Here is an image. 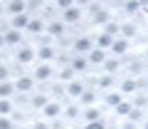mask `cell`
<instances>
[{"label":"cell","mask_w":148,"mask_h":129,"mask_svg":"<svg viewBox=\"0 0 148 129\" xmlns=\"http://www.w3.org/2000/svg\"><path fill=\"white\" fill-rule=\"evenodd\" d=\"M40 57H42V60H49V57H54L52 47H42V50H40Z\"/></svg>","instance_id":"ac0fdd59"},{"label":"cell","mask_w":148,"mask_h":129,"mask_svg":"<svg viewBox=\"0 0 148 129\" xmlns=\"http://www.w3.org/2000/svg\"><path fill=\"white\" fill-rule=\"evenodd\" d=\"M32 104H35V107H47V97H45V94H37L35 99H32Z\"/></svg>","instance_id":"9a60e30c"},{"label":"cell","mask_w":148,"mask_h":129,"mask_svg":"<svg viewBox=\"0 0 148 129\" xmlns=\"http://www.w3.org/2000/svg\"><path fill=\"white\" fill-rule=\"evenodd\" d=\"M0 129H12L10 127V119H0Z\"/></svg>","instance_id":"f1b7e54d"},{"label":"cell","mask_w":148,"mask_h":129,"mask_svg":"<svg viewBox=\"0 0 148 129\" xmlns=\"http://www.w3.org/2000/svg\"><path fill=\"white\" fill-rule=\"evenodd\" d=\"M133 87H136V82H133V80H126V82H123V92H131Z\"/></svg>","instance_id":"603a6c76"},{"label":"cell","mask_w":148,"mask_h":129,"mask_svg":"<svg viewBox=\"0 0 148 129\" xmlns=\"http://www.w3.org/2000/svg\"><path fill=\"white\" fill-rule=\"evenodd\" d=\"M111 47H114V52H119V55H121V52H126L128 42H126V40H119V42H114V45H111Z\"/></svg>","instance_id":"ba28073f"},{"label":"cell","mask_w":148,"mask_h":129,"mask_svg":"<svg viewBox=\"0 0 148 129\" xmlns=\"http://www.w3.org/2000/svg\"><path fill=\"white\" fill-rule=\"evenodd\" d=\"M128 117H131L133 122H138V119H141V112H138V109H131V114H128Z\"/></svg>","instance_id":"4316f807"},{"label":"cell","mask_w":148,"mask_h":129,"mask_svg":"<svg viewBox=\"0 0 148 129\" xmlns=\"http://www.w3.org/2000/svg\"><path fill=\"white\" fill-rule=\"evenodd\" d=\"M12 25L15 27H25V25H30V20H27V15H17L15 20H12Z\"/></svg>","instance_id":"8fae6325"},{"label":"cell","mask_w":148,"mask_h":129,"mask_svg":"<svg viewBox=\"0 0 148 129\" xmlns=\"http://www.w3.org/2000/svg\"><path fill=\"white\" fill-rule=\"evenodd\" d=\"M116 112H119V114H131V104H128V102H121V104L116 107Z\"/></svg>","instance_id":"2e32d148"},{"label":"cell","mask_w":148,"mask_h":129,"mask_svg":"<svg viewBox=\"0 0 148 129\" xmlns=\"http://www.w3.org/2000/svg\"><path fill=\"white\" fill-rule=\"evenodd\" d=\"M12 89H15V87H12L10 82H3V85H0V97H8V94H12Z\"/></svg>","instance_id":"9c48e42d"},{"label":"cell","mask_w":148,"mask_h":129,"mask_svg":"<svg viewBox=\"0 0 148 129\" xmlns=\"http://www.w3.org/2000/svg\"><path fill=\"white\" fill-rule=\"evenodd\" d=\"M106 20H109L106 12H96V22H106Z\"/></svg>","instance_id":"484cf974"},{"label":"cell","mask_w":148,"mask_h":129,"mask_svg":"<svg viewBox=\"0 0 148 129\" xmlns=\"http://www.w3.org/2000/svg\"><path fill=\"white\" fill-rule=\"evenodd\" d=\"M111 45H114V42H111V37H109V35H101V37H99V50L111 47Z\"/></svg>","instance_id":"5bb4252c"},{"label":"cell","mask_w":148,"mask_h":129,"mask_svg":"<svg viewBox=\"0 0 148 129\" xmlns=\"http://www.w3.org/2000/svg\"><path fill=\"white\" fill-rule=\"evenodd\" d=\"M106 67H109V70H116L119 62H116V60H111V62H106Z\"/></svg>","instance_id":"d6a6232c"},{"label":"cell","mask_w":148,"mask_h":129,"mask_svg":"<svg viewBox=\"0 0 148 129\" xmlns=\"http://www.w3.org/2000/svg\"><path fill=\"white\" fill-rule=\"evenodd\" d=\"M49 75H52V70H49V64H42L40 70H37V80H49Z\"/></svg>","instance_id":"7a4b0ae2"},{"label":"cell","mask_w":148,"mask_h":129,"mask_svg":"<svg viewBox=\"0 0 148 129\" xmlns=\"http://www.w3.org/2000/svg\"><path fill=\"white\" fill-rule=\"evenodd\" d=\"M17 60H20V62H30V60H32V50L30 47H22L20 52H17Z\"/></svg>","instance_id":"3957f363"},{"label":"cell","mask_w":148,"mask_h":129,"mask_svg":"<svg viewBox=\"0 0 148 129\" xmlns=\"http://www.w3.org/2000/svg\"><path fill=\"white\" fill-rule=\"evenodd\" d=\"M45 114H47V117H57L59 107H57V104H47V107H45Z\"/></svg>","instance_id":"4fadbf2b"},{"label":"cell","mask_w":148,"mask_h":129,"mask_svg":"<svg viewBox=\"0 0 148 129\" xmlns=\"http://www.w3.org/2000/svg\"><path fill=\"white\" fill-rule=\"evenodd\" d=\"M106 104H111V107H119V104H121V94H109V97H106Z\"/></svg>","instance_id":"7c38bea8"},{"label":"cell","mask_w":148,"mask_h":129,"mask_svg":"<svg viewBox=\"0 0 148 129\" xmlns=\"http://www.w3.org/2000/svg\"><path fill=\"white\" fill-rule=\"evenodd\" d=\"M74 47L79 50V52H84V50H89V47H91V40H89V37H79L77 42H74Z\"/></svg>","instance_id":"6da1fadb"},{"label":"cell","mask_w":148,"mask_h":129,"mask_svg":"<svg viewBox=\"0 0 148 129\" xmlns=\"http://www.w3.org/2000/svg\"><path fill=\"white\" fill-rule=\"evenodd\" d=\"M146 129H148V124H146Z\"/></svg>","instance_id":"74e56055"},{"label":"cell","mask_w":148,"mask_h":129,"mask_svg":"<svg viewBox=\"0 0 148 129\" xmlns=\"http://www.w3.org/2000/svg\"><path fill=\"white\" fill-rule=\"evenodd\" d=\"M30 87H32V80H30V77H20V82H17V89L25 92V89H30Z\"/></svg>","instance_id":"30bf717a"},{"label":"cell","mask_w":148,"mask_h":129,"mask_svg":"<svg viewBox=\"0 0 148 129\" xmlns=\"http://www.w3.org/2000/svg\"><path fill=\"white\" fill-rule=\"evenodd\" d=\"M116 30H119V27H116V25H114V22H111V25H109V27H106V35H109V37H111V35H114V32H116Z\"/></svg>","instance_id":"83f0119b"},{"label":"cell","mask_w":148,"mask_h":129,"mask_svg":"<svg viewBox=\"0 0 148 129\" xmlns=\"http://www.w3.org/2000/svg\"><path fill=\"white\" fill-rule=\"evenodd\" d=\"M126 10H128V12H133V10H138V3H128V5H126Z\"/></svg>","instance_id":"1f68e13d"},{"label":"cell","mask_w":148,"mask_h":129,"mask_svg":"<svg viewBox=\"0 0 148 129\" xmlns=\"http://www.w3.org/2000/svg\"><path fill=\"white\" fill-rule=\"evenodd\" d=\"M89 60H91V62H94V64L104 62V50H94V52L89 55Z\"/></svg>","instance_id":"52a82bcc"},{"label":"cell","mask_w":148,"mask_h":129,"mask_svg":"<svg viewBox=\"0 0 148 129\" xmlns=\"http://www.w3.org/2000/svg\"><path fill=\"white\" fill-rule=\"evenodd\" d=\"M86 119H89V122H99V112H96V109H89V112H86Z\"/></svg>","instance_id":"ffe728a7"},{"label":"cell","mask_w":148,"mask_h":129,"mask_svg":"<svg viewBox=\"0 0 148 129\" xmlns=\"http://www.w3.org/2000/svg\"><path fill=\"white\" fill-rule=\"evenodd\" d=\"M5 77H8V70H5V67H0V80H5Z\"/></svg>","instance_id":"e575fe53"},{"label":"cell","mask_w":148,"mask_h":129,"mask_svg":"<svg viewBox=\"0 0 148 129\" xmlns=\"http://www.w3.org/2000/svg\"><path fill=\"white\" fill-rule=\"evenodd\" d=\"M86 129H104V124H101V122H91Z\"/></svg>","instance_id":"4dcf8cb0"},{"label":"cell","mask_w":148,"mask_h":129,"mask_svg":"<svg viewBox=\"0 0 148 129\" xmlns=\"http://www.w3.org/2000/svg\"><path fill=\"white\" fill-rule=\"evenodd\" d=\"M49 30H52L54 35H59V32H62V25H59V22H52V25H49Z\"/></svg>","instance_id":"cb8c5ba5"},{"label":"cell","mask_w":148,"mask_h":129,"mask_svg":"<svg viewBox=\"0 0 148 129\" xmlns=\"http://www.w3.org/2000/svg\"><path fill=\"white\" fill-rule=\"evenodd\" d=\"M64 20H67V22H77V20H79V10L69 8V10H67V15H64Z\"/></svg>","instance_id":"8992f818"},{"label":"cell","mask_w":148,"mask_h":129,"mask_svg":"<svg viewBox=\"0 0 148 129\" xmlns=\"http://www.w3.org/2000/svg\"><path fill=\"white\" fill-rule=\"evenodd\" d=\"M5 42H8V45H15V42H20V32H17V30H10V32L5 35Z\"/></svg>","instance_id":"277c9868"},{"label":"cell","mask_w":148,"mask_h":129,"mask_svg":"<svg viewBox=\"0 0 148 129\" xmlns=\"http://www.w3.org/2000/svg\"><path fill=\"white\" fill-rule=\"evenodd\" d=\"M8 10L15 12V15H22V10H25V3H10V5H8Z\"/></svg>","instance_id":"5b68a950"},{"label":"cell","mask_w":148,"mask_h":129,"mask_svg":"<svg viewBox=\"0 0 148 129\" xmlns=\"http://www.w3.org/2000/svg\"><path fill=\"white\" fill-rule=\"evenodd\" d=\"M35 129H47V127H45V124H37V127Z\"/></svg>","instance_id":"d590c367"},{"label":"cell","mask_w":148,"mask_h":129,"mask_svg":"<svg viewBox=\"0 0 148 129\" xmlns=\"http://www.w3.org/2000/svg\"><path fill=\"white\" fill-rule=\"evenodd\" d=\"M10 112V102L8 99H0V114H8Z\"/></svg>","instance_id":"d6986e66"},{"label":"cell","mask_w":148,"mask_h":129,"mask_svg":"<svg viewBox=\"0 0 148 129\" xmlns=\"http://www.w3.org/2000/svg\"><path fill=\"white\" fill-rule=\"evenodd\" d=\"M133 32H136V30H133V27H131V25H126V27H123V35H126V37H131Z\"/></svg>","instance_id":"f546056e"},{"label":"cell","mask_w":148,"mask_h":129,"mask_svg":"<svg viewBox=\"0 0 148 129\" xmlns=\"http://www.w3.org/2000/svg\"><path fill=\"white\" fill-rule=\"evenodd\" d=\"M82 102H84V104H91V102H94V94H91V92H84V94H82Z\"/></svg>","instance_id":"44dd1931"},{"label":"cell","mask_w":148,"mask_h":129,"mask_svg":"<svg viewBox=\"0 0 148 129\" xmlns=\"http://www.w3.org/2000/svg\"><path fill=\"white\" fill-rule=\"evenodd\" d=\"M74 67H77V70H84V67H86V62H84V60H74Z\"/></svg>","instance_id":"d4e9b609"},{"label":"cell","mask_w":148,"mask_h":129,"mask_svg":"<svg viewBox=\"0 0 148 129\" xmlns=\"http://www.w3.org/2000/svg\"><path fill=\"white\" fill-rule=\"evenodd\" d=\"M111 82H114V80H111V77H104V80H101V87H109Z\"/></svg>","instance_id":"836d02e7"},{"label":"cell","mask_w":148,"mask_h":129,"mask_svg":"<svg viewBox=\"0 0 148 129\" xmlns=\"http://www.w3.org/2000/svg\"><path fill=\"white\" fill-rule=\"evenodd\" d=\"M3 42H5V37H0V45H3Z\"/></svg>","instance_id":"8d00e7d4"},{"label":"cell","mask_w":148,"mask_h":129,"mask_svg":"<svg viewBox=\"0 0 148 129\" xmlns=\"http://www.w3.org/2000/svg\"><path fill=\"white\" fill-rule=\"evenodd\" d=\"M27 27H30L32 32H37L40 27H42V22H40V20H30V25H27Z\"/></svg>","instance_id":"7402d4cb"},{"label":"cell","mask_w":148,"mask_h":129,"mask_svg":"<svg viewBox=\"0 0 148 129\" xmlns=\"http://www.w3.org/2000/svg\"><path fill=\"white\" fill-rule=\"evenodd\" d=\"M69 94H84V92H82V85H79V82H72V85H69Z\"/></svg>","instance_id":"e0dca14e"}]
</instances>
